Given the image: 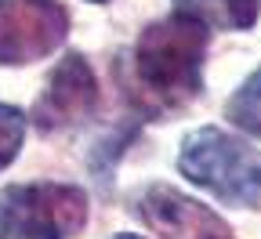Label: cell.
Masks as SVG:
<instances>
[{"instance_id":"7","label":"cell","mask_w":261,"mask_h":239,"mask_svg":"<svg viewBox=\"0 0 261 239\" xmlns=\"http://www.w3.org/2000/svg\"><path fill=\"white\" fill-rule=\"evenodd\" d=\"M174 15L207 29H250L261 15V0H171Z\"/></svg>"},{"instance_id":"6","label":"cell","mask_w":261,"mask_h":239,"mask_svg":"<svg viewBox=\"0 0 261 239\" xmlns=\"http://www.w3.org/2000/svg\"><path fill=\"white\" fill-rule=\"evenodd\" d=\"M135 214L163 239H236L211 207H203L200 199H192L171 185H149L138 196Z\"/></svg>"},{"instance_id":"10","label":"cell","mask_w":261,"mask_h":239,"mask_svg":"<svg viewBox=\"0 0 261 239\" xmlns=\"http://www.w3.org/2000/svg\"><path fill=\"white\" fill-rule=\"evenodd\" d=\"M113 239H145V235H135V232H116Z\"/></svg>"},{"instance_id":"5","label":"cell","mask_w":261,"mask_h":239,"mask_svg":"<svg viewBox=\"0 0 261 239\" xmlns=\"http://www.w3.org/2000/svg\"><path fill=\"white\" fill-rule=\"evenodd\" d=\"M98 113V80L91 62L80 51H65L62 62L51 69L44 94L37 98L29 120L37 123L44 134L51 130H69L87 123Z\"/></svg>"},{"instance_id":"8","label":"cell","mask_w":261,"mask_h":239,"mask_svg":"<svg viewBox=\"0 0 261 239\" xmlns=\"http://www.w3.org/2000/svg\"><path fill=\"white\" fill-rule=\"evenodd\" d=\"M225 120L250 138H261V65L225 101Z\"/></svg>"},{"instance_id":"3","label":"cell","mask_w":261,"mask_h":239,"mask_svg":"<svg viewBox=\"0 0 261 239\" xmlns=\"http://www.w3.org/2000/svg\"><path fill=\"white\" fill-rule=\"evenodd\" d=\"M87 225V192L62 181L0 189V239H73Z\"/></svg>"},{"instance_id":"1","label":"cell","mask_w":261,"mask_h":239,"mask_svg":"<svg viewBox=\"0 0 261 239\" xmlns=\"http://www.w3.org/2000/svg\"><path fill=\"white\" fill-rule=\"evenodd\" d=\"M207 25L185 15L156 18L142 29L135 44L138 84L163 109H178L203 91V58H207Z\"/></svg>"},{"instance_id":"2","label":"cell","mask_w":261,"mask_h":239,"mask_svg":"<svg viewBox=\"0 0 261 239\" xmlns=\"http://www.w3.org/2000/svg\"><path fill=\"white\" fill-rule=\"evenodd\" d=\"M178 174L228 207L261 199V152L221 127H196L181 138Z\"/></svg>"},{"instance_id":"11","label":"cell","mask_w":261,"mask_h":239,"mask_svg":"<svg viewBox=\"0 0 261 239\" xmlns=\"http://www.w3.org/2000/svg\"><path fill=\"white\" fill-rule=\"evenodd\" d=\"M87 4H106V0H87Z\"/></svg>"},{"instance_id":"9","label":"cell","mask_w":261,"mask_h":239,"mask_svg":"<svg viewBox=\"0 0 261 239\" xmlns=\"http://www.w3.org/2000/svg\"><path fill=\"white\" fill-rule=\"evenodd\" d=\"M25 127H29L25 113L0 101V170H8L15 163V156L25 142Z\"/></svg>"},{"instance_id":"4","label":"cell","mask_w":261,"mask_h":239,"mask_svg":"<svg viewBox=\"0 0 261 239\" xmlns=\"http://www.w3.org/2000/svg\"><path fill=\"white\" fill-rule=\"evenodd\" d=\"M69 33L58 0H8L0 4V65H29L55 55Z\"/></svg>"}]
</instances>
